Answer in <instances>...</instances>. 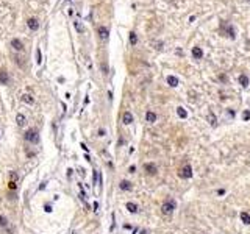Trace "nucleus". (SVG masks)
Masks as SVG:
<instances>
[{"label": "nucleus", "mask_w": 250, "mask_h": 234, "mask_svg": "<svg viewBox=\"0 0 250 234\" xmlns=\"http://www.w3.org/2000/svg\"><path fill=\"white\" fill-rule=\"evenodd\" d=\"M16 120H17V125H19V126H24V125H25V117L22 116V114H17V116H16Z\"/></svg>", "instance_id": "nucleus-19"}, {"label": "nucleus", "mask_w": 250, "mask_h": 234, "mask_svg": "<svg viewBox=\"0 0 250 234\" xmlns=\"http://www.w3.org/2000/svg\"><path fill=\"white\" fill-rule=\"evenodd\" d=\"M122 122H124L125 125H130V123L133 122V114L131 112H128V111L124 112V116H122Z\"/></svg>", "instance_id": "nucleus-10"}, {"label": "nucleus", "mask_w": 250, "mask_h": 234, "mask_svg": "<svg viewBox=\"0 0 250 234\" xmlns=\"http://www.w3.org/2000/svg\"><path fill=\"white\" fill-rule=\"evenodd\" d=\"M239 84H241L242 86V88H247V86H249V76L247 75H244V73H242V75H239Z\"/></svg>", "instance_id": "nucleus-12"}, {"label": "nucleus", "mask_w": 250, "mask_h": 234, "mask_svg": "<svg viewBox=\"0 0 250 234\" xmlns=\"http://www.w3.org/2000/svg\"><path fill=\"white\" fill-rule=\"evenodd\" d=\"M80 147H81V148H83V150H85V152H88V147H86V145H85V144H81V145H80Z\"/></svg>", "instance_id": "nucleus-30"}, {"label": "nucleus", "mask_w": 250, "mask_h": 234, "mask_svg": "<svg viewBox=\"0 0 250 234\" xmlns=\"http://www.w3.org/2000/svg\"><path fill=\"white\" fill-rule=\"evenodd\" d=\"M241 220H242V223H245V225H250V214L241 212Z\"/></svg>", "instance_id": "nucleus-18"}, {"label": "nucleus", "mask_w": 250, "mask_h": 234, "mask_svg": "<svg viewBox=\"0 0 250 234\" xmlns=\"http://www.w3.org/2000/svg\"><path fill=\"white\" fill-rule=\"evenodd\" d=\"M27 25H28V28L33 30V31H36V30L39 28V22H38V19H35V17H30L28 22H27Z\"/></svg>", "instance_id": "nucleus-6"}, {"label": "nucleus", "mask_w": 250, "mask_h": 234, "mask_svg": "<svg viewBox=\"0 0 250 234\" xmlns=\"http://www.w3.org/2000/svg\"><path fill=\"white\" fill-rule=\"evenodd\" d=\"M224 193H225L224 189H219V190H217V195H224Z\"/></svg>", "instance_id": "nucleus-29"}, {"label": "nucleus", "mask_w": 250, "mask_h": 234, "mask_svg": "<svg viewBox=\"0 0 250 234\" xmlns=\"http://www.w3.org/2000/svg\"><path fill=\"white\" fill-rule=\"evenodd\" d=\"M127 209H128L131 214H136V212L139 211V209H138V205H136V203H131V201L127 203Z\"/></svg>", "instance_id": "nucleus-16"}, {"label": "nucleus", "mask_w": 250, "mask_h": 234, "mask_svg": "<svg viewBox=\"0 0 250 234\" xmlns=\"http://www.w3.org/2000/svg\"><path fill=\"white\" fill-rule=\"evenodd\" d=\"M36 56H38V59H36V61H38V64H41V61H42V56H41V50H36Z\"/></svg>", "instance_id": "nucleus-24"}, {"label": "nucleus", "mask_w": 250, "mask_h": 234, "mask_svg": "<svg viewBox=\"0 0 250 234\" xmlns=\"http://www.w3.org/2000/svg\"><path fill=\"white\" fill-rule=\"evenodd\" d=\"M24 102H25V103H28V105H33V102H35V100H33V97H31V95L25 94V95H24Z\"/></svg>", "instance_id": "nucleus-22"}, {"label": "nucleus", "mask_w": 250, "mask_h": 234, "mask_svg": "<svg viewBox=\"0 0 250 234\" xmlns=\"http://www.w3.org/2000/svg\"><path fill=\"white\" fill-rule=\"evenodd\" d=\"M144 170L149 173V175H155V173L158 172V167H156L153 162H147V164L144 166Z\"/></svg>", "instance_id": "nucleus-5"}, {"label": "nucleus", "mask_w": 250, "mask_h": 234, "mask_svg": "<svg viewBox=\"0 0 250 234\" xmlns=\"http://www.w3.org/2000/svg\"><path fill=\"white\" fill-rule=\"evenodd\" d=\"M242 119H244V120H250V111H249V109H245V111L242 112Z\"/></svg>", "instance_id": "nucleus-23"}, {"label": "nucleus", "mask_w": 250, "mask_h": 234, "mask_svg": "<svg viewBox=\"0 0 250 234\" xmlns=\"http://www.w3.org/2000/svg\"><path fill=\"white\" fill-rule=\"evenodd\" d=\"M9 189H16V183H14V181L9 183Z\"/></svg>", "instance_id": "nucleus-27"}, {"label": "nucleus", "mask_w": 250, "mask_h": 234, "mask_svg": "<svg viewBox=\"0 0 250 234\" xmlns=\"http://www.w3.org/2000/svg\"><path fill=\"white\" fill-rule=\"evenodd\" d=\"M192 56H194L195 59H202L203 58V50L200 49V47H194V49H192Z\"/></svg>", "instance_id": "nucleus-9"}, {"label": "nucleus", "mask_w": 250, "mask_h": 234, "mask_svg": "<svg viewBox=\"0 0 250 234\" xmlns=\"http://www.w3.org/2000/svg\"><path fill=\"white\" fill-rule=\"evenodd\" d=\"M177 114L181 117V119H186V117H188V112H186V109L183 108V106H178V108H177Z\"/></svg>", "instance_id": "nucleus-17"}, {"label": "nucleus", "mask_w": 250, "mask_h": 234, "mask_svg": "<svg viewBox=\"0 0 250 234\" xmlns=\"http://www.w3.org/2000/svg\"><path fill=\"white\" fill-rule=\"evenodd\" d=\"M167 84L172 86V88L178 86V78H177V76H174V75H169V76H167Z\"/></svg>", "instance_id": "nucleus-13"}, {"label": "nucleus", "mask_w": 250, "mask_h": 234, "mask_svg": "<svg viewBox=\"0 0 250 234\" xmlns=\"http://www.w3.org/2000/svg\"><path fill=\"white\" fill-rule=\"evenodd\" d=\"M11 45H13V49H16L17 52H22V50H24V44H22L19 39H13V41H11Z\"/></svg>", "instance_id": "nucleus-11"}, {"label": "nucleus", "mask_w": 250, "mask_h": 234, "mask_svg": "<svg viewBox=\"0 0 250 234\" xmlns=\"http://www.w3.org/2000/svg\"><path fill=\"white\" fill-rule=\"evenodd\" d=\"M175 208H177L175 200H166L161 206V211H163V214H166V215H171V214L175 211Z\"/></svg>", "instance_id": "nucleus-1"}, {"label": "nucleus", "mask_w": 250, "mask_h": 234, "mask_svg": "<svg viewBox=\"0 0 250 234\" xmlns=\"http://www.w3.org/2000/svg\"><path fill=\"white\" fill-rule=\"evenodd\" d=\"M108 28H106V27H99V35H100V38H102V39H106V38H108Z\"/></svg>", "instance_id": "nucleus-15"}, {"label": "nucleus", "mask_w": 250, "mask_h": 234, "mask_svg": "<svg viewBox=\"0 0 250 234\" xmlns=\"http://www.w3.org/2000/svg\"><path fill=\"white\" fill-rule=\"evenodd\" d=\"M0 83L2 84H8L9 83V76H8V72L3 69H0Z\"/></svg>", "instance_id": "nucleus-7"}, {"label": "nucleus", "mask_w": 250, "mask_h": 234, "mask_svg": "<svg viewBox=\"0 0 250 234\" xmlns=\"http://www.w3.org/2000/svg\"><path fill=\"white\" fill-rule=\"evenodd\" d=\"M119 187H121V190H131L133 186L130 181H127V179H122L121 183H119Z\"/></svg>", "instance_id": "nucleus-8"}, {"label": "nucleus", "mask_w": 250, "mask_h": 234, "mask_svg": "<svg viewBox=\"0 0 250 234\" xmlns=\"http://www.w3.org/2000/svg\"><path fill=\"white\" fill-rule=\"evenodd\" d=\"M75 28L78 30V31H83V25L80 22H75Z\"/></svg>", "instance_id": "nucleus-26"}, {"label": "nucleus", "mask_w": 250, "mask_h": 234, "mask_svg": "<svg viewBox=\"0 0 250 234\" xmlns=\"http://www.w3.org/2000/svg\"><path fill=\"white\" fill-rule=\"evenodd\" d=\"M0 225L5 226V228L8 226V222H6V219H5V217H2V215H0Z\"/></svg>", "instance_id": "nucleus-25"}, {"label": "nucleus", "mask_w": 250, "mask_h": 234, "mask_svg": "<svg viewBox=\"0 0 250 234\" xmlns=\"http://www.w3.org/2000/svg\"><path fill=\"white\" fill-rule=\"evenodd\" d=\"M25 139L28 140V142H31V144H38L39 142V133H38V130H36V128L28 130V131L25 133Z\"/></svg>", "instance_id": "nucleus-2"}, {"label": "nucleus", "mask_w": 250, "mask_h": 234, "mask_svg": "<svg viewBox=\"0 0 250 234\" xmlns=\"http://www.w3.org/2000/svg\"><path fill=\"white\" fill-rule=\"evenodd\" d=\"M145 119H147L149 123H153V122H156V114H155L153 111H147V114H145Z\"/></svg>", "instance_id": "nucleus-14"}, {"label": "nucleus", "mask_w": 250, "mask_h": 234, "mask_svg": "<svg viewBox=\"0 0 250 234\" xmlns=\"http://www.w3.org/2000/svg\"><path fill=\"white\" fill-rule=\"evenodd\" d=\"M222 28L227 31V36H228L230 39H235L236 38V31H235V28H233L231 25H227V23H222Z\"/></svg>", "instance_id": "nucleus-4"}, {"label": "nucleus", "mask_w": 250, "mask_h": 234, "mask_svg": "<svg viewBox=\"0 0 250 234\" xmlns=\"http://www.w3.org/2000/svg\"><path fill=\"white\" fill-rule=\"evenodd\" d=\"M209 123H211L213 126L217 125V119H216V116L213 114V112H209Z\"/></svg>", "instance_id": "nucleus-21"}, {"label": "nucleus", "mask_w": 250, "mask_h": 234, "mask_svg": "<svg viewBox=\"0 0 250 234\" xmlns=\"http://www.w3.org/2000/svg\"><path fill=\"white\" fill-rule=\"evenodd\" d=\"M130 42H131V45H135L136 42H138V36H136V33H130Z\"/></svg>", "instance_id": "nucleus-20"}, {"label": "nucleus", "mask_w": 250, "mask_h": 234, "mask_svg": "<svg viewBox=\"0 0 250 234\" xmlns=\"http://www.w3.org/2000/svg\"><path fill=\"white\" fill-rule=\"evenodd\" d=\"M141 234H147V231H145V229H142V231H141Z\"/></svg>", "instance_id": "nucleus-31"}, {"label": "nucleus", "mask_w": 250, "mask_h": 234, "mask_svg": "<svg viewBox=\"0 0 250 234\" xmlns=\"http://www.w3.org/2000/svg\"><path fill=\"white\" fill-rule=\"evenodd\" d=\"M180 176H181V178H191L192 176V167L189 166V164L185 166L181 170H180Z\"/></svg>", "instance_id": "nucleus-3"}, {"label": "nucleus", "mask_w": 250, "mask_h": 234, "mask_svg": "<svg viewBox=\"0 0 250 234\" xmlns=\"http://www.w3.org/2000/svg\"><path fill=\"white\" fill-rule=\"evenodd\" d=\"M45 211H47V212H52V206H50V205H45Z\"/></svg>", "instance_id": "nucleus-28"}]
</instances>
